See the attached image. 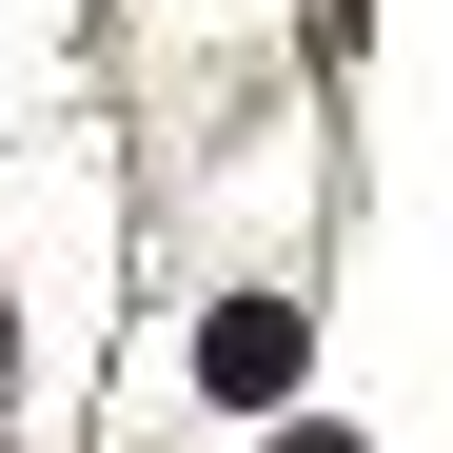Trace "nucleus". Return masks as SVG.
I'll use <instances>...</instances> for the list:
<instances>
[{
	"instance_id": "nucleus-2",
	"label": "nucleus",
	"mask_w": 453,
	"mask_h": 453,
	"mask_svg": "<svg viewBox=\"0 0 453 453\" xmlns=\"http://www.w3.org/2000/svg\"><path fill=\"white\" fill-rule=\"evenodd\" d=\"M0 374H20V316H0Z\"/></svg>"
},
{
	"instance_id": "nucleus-1",
	"label": "nucleus",
	"mask_w": 453,
	"mask_h": 453,
	"mask_svg": "<svg viewBox=\"0 0 453 453\" xmlns=\"http://www.w3.org/2000/svg\"><path fill=\"white\" fill-rule=\"evenodd\" d=\"M197 395H217V414L296 395V296H217V316H197Z\"/></svg>"
}]
</instances>
